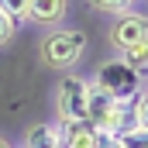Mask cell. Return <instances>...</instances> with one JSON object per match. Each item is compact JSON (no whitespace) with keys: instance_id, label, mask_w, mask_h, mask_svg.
<instances>
[{"instance_id":"15","label":"cell","mask_w":148,"mask_h":148,"mask_svg":"<svg viewBox=\"0 0 148 148\" xmlns=\"http://www.w3.org/2000/svg\"><path fill=\"white\" fill-rule=\"evenodd\" d=\"M93 148H121V141H117V134H97Z\"/></svg>"},{"instance_id":"8","label":"cell","mask_w":148,"mask_h":148,"mask_svg":"<svg viewBox=\"0 0 148 148\" xmlns=\"http://www.w3.org/2000/svg\"><path fill=\"white\" fill-rule=\"evenodd\" d=\"M24 148H62L59 124H31L24 134Z\"/></svg>"},{"instance_id":"7","label":"cell","mask_w":148,"mask_h":148,"mask_svg":"<svg viewBox=\"0 0 148 148\" xmlns=\"http://www.w3.org/2000/svg\"><path fill=\"white\" fill-rule=\"evenodd\" d=\"M59 138L62 148H93L97 131L90 121H59Z\"/></svg>"},{"instance_id":"13","label":"cell","mask_w":148,"mask_h":148,"mask_svg":"<svg viewBox=\"0 0 148 148\" xmlns=\"http://www.w3.org/2000/svg\"><path fill=\"white\" fill-rule=\"evenodd\" d=\"M124 59H127V62H131L138 73H141V69H148V38L141 41V45H134L131 52H124Z\"/></svg>"},{"instance_id":"3","label":"cell","mask_w":148,"mask_h":148,"mask_svg":"<svg viewBox=\"0 0 148 148\" xmlns=\"http://www.w3.org/2000/svg\"><path fill=\"white\" fill-rule=\"evenodd\" d=\"M86 121L93 124L97 134H121L127 127V107L107 97L103 90H97L90 83V100H86Z\"/></svg>"},{"instance_id":"9","label":"cell","mask_w":148,"mask_h":148,"mask_svg":"<svg viewBox=\"0 0 148 148\" xmlns=\"http://www.w3.org/2000/svg\"><path fill=\"white\" fill-rule=\"evenodd\" d=\"M121 148H148V127H138V124H127L121 134H117Z\"/></svg>"},{"instance_id":"14","label":"cell","mask_w":148,"mask_h":148,"mask_svg":"<svg viewBox=\"0 0 148 148\" xmlns=\"http://www.w3.org/2000/svg\"><path fill=\"white\" fill-rule=\"evenodd\" d=\"M14 31H17V21H14V17H7V14L0 10V45H7V41L14 38Z\"/></svg>"},{"instance_id":"12","label":"cell","mask_w":148,"mask_h":148,"mask_svg":"<svg viewBox=\"0 0 148 148\" xmlns=\"http://www.w3.org/2000/svg\"><path fill=\"white\" fill-rule=\"evenodd\" d=\"M28 3H31V0H0V10L21 24V21H28Z\"/></svg>"},{"instance_id":"2","label":"cell","mask_w":148,"mask_h":148,"mask_svg":"<svg viewBox=\"0 0 148 148\" xmlns=\"http://www.w3.org/2000/svg\"><path fill=\"white\" fill-rule=\"evenodd\" d=\"M86 52V35L79 28H55L41 41V62L48 69H73Z\"/></svg>"},{"instance_id":"11","label":"cell","mask_w":148,"mask_h":148,"mask_svg":"<svg viewBox=\"0 0 148 148\" xmlns=\"http://www.w3.org/2000/svg\"><path fill=\"white\" fill-rule=\"evenodd\" d=\"M131 3L134 0H90V7L93 10H100V14H124V10H131Z\"/></svg>"},{"instance_id":"16","label":"cell","mask_w":148,"mask_h":148,"mask_svg":"<svg viewBox=\"0 0 148 148\" xmlns=\"http://www.w3.org/2000/svg\"><path fill=\"white\" fill-rule=\"evenodd\" d=\"M0 148H10V145H7V141H3V138H0Z\"/></svg>"},{"instance_id":"1","label":"cell","mask_w":148,"mask_h":148,"mask_svg":"<svg viewBox=\"0 0 148 148\" xmlns=\"http://www.w3.org/2000/svg\"><path fill=\"white\" fill-rule=\"evenodd\" d=\"M93 86L103 90L107 97H114L117 103L127 107V100H134V97L141 93V73H138L124 55H117V59H107L103 66H97Z\"/></svg>"},{"instance_id":"6","label":"cell","mask_w":148,"mask_h":148,"mask_svg":"<svg viewBox=\"0 0 148 148\" xmlns=\"http://www.w3.org/2000/svg\"><path fill=\"white\" fill-rule=\"evenodd\" d=\"M69 14V0H31L28 3V21L41 28H59Z\"/></svg>"},{"instance_id":"5","label":"cell","mask_w":148,"mask_h":148,"mask_svg":"<svg viewBox=\"0 0 148 148\" xmlns=\"http://www.w3.org/2000/svg\"><path fill=\"white\" fill-rule=\"evenodd\" d=\"M148 38V14H134V10H124V14H117V21L110 24V31H107V41H110L114 52H131L134 45H141Z\"/></svg>"},{"instance_id":"10","label":"cell","mask_w":148,"mask_h":148,"mask_svg":"<svg viewBox=\"0 0 148 148\" xmlns=\"http://www.w3.org/2000/svg\"><path fill=\"white\" fill-rule=\"evenodd\" d=\"M131 124L148 127V90H141V93L134 97V107H131Z\"/></svg>"},{"instance_id":"4","label":"cell","mask_w":148,"mask_h":148,"mask_svg":"<svg viewBox=\"0 0 148 148\" xmlns=\"http://www.w3.org/2000/svg\"><path fill=\"white\" fill-rule=\"evenodd\" d=\"M86 100H90V79H83V76H62V83L55 90L59 121H86Z\"/></svg>"}]
</instances>
